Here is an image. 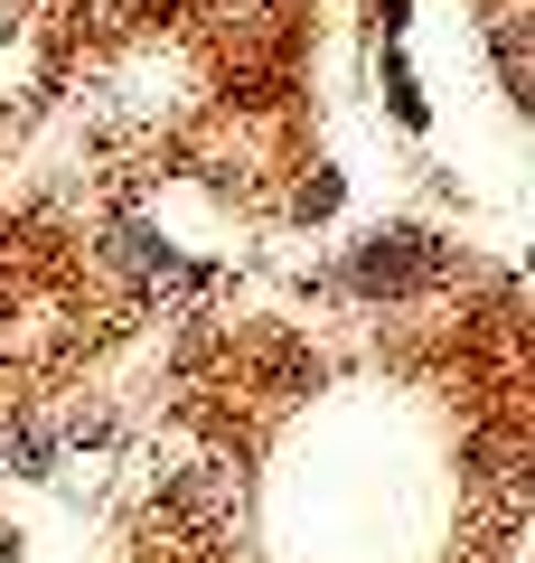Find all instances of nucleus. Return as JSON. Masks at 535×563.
Listing matches in <instances>:
<instances>
[{
  "label": "nucleus",
  "instance_id": "nucleus-1",
  "mask_svg": "<svg viewBox=\"0 0 535 563\" xmlns=\"http://www.w3.org/2000/svg\"><path fill=\"white\" fill-rule=\"evenodd\" d=\"M433 273H441V244L423 235V225H385V235H367L357 263H348L357 291H414V282H433Z\"/></svg>",
  "mask_w": 535,
  "mask_h": 563
},
{
  "label": "nucleus",
  "instance_id": "nucleus-2",
  "mask_svg": "<svg viewBox=\"0 0 535 563\" xmlns=\"http://www.w3.org/2000/svg\"><path fill=\"white\" fill-rule=\"evenodd\" d=\"M10 470H20V479H57V432H47L39 413L10 422Z\"/></svg>",
  "mask_w": 535,
  "mask_h": 563
},
{
  "label": "nucleus",
  "instance_id": "nucleus-3",
  "mask_svg": "<svg viewBox=\"0 0 535 563\" xmlns=\"http://www.w3.org/2000/svg\"><path fill=\"white\" fill-rule=\"evenodd\" d=\"M113 263H122V273H170V244H160L141 217H122L113 225Z\"/></svg>",
  "mask_w": 535,
  "mask_h": 563
},
{
  "label": "nucleus",
  "instance_id": "nucleus-4",
  "mask_svg": "<svg viewBox=\"0 0 535 563\" xmlns=\"http://www.w3.org/2000/svg\"><path fill=\"white\" fill-rule=\"evenodd\" d=\"M385 95H395V113L423 132V95H414V76H404V57H395V47H385Z\"/></svg>",
  "mask_w": 535,
  "mask_h": 563
},
{
  "label": "nucleus",
  "instance_id": "nucleus-5",
  "mask_svg": "<svg viewBox=\"0 0 535 563\" xmlns=\"http://www.w3.org/2000/svg\"><path fill=\"white\" fill-rule=\"evenodd\" d=\"M376 20H385V29H404V0H376Z\"/></svg>",
  "mask_w": 535,
  "mask_h": 563
}]
</instances>
